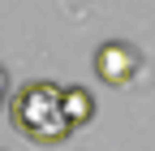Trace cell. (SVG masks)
Here are the masks:
<instances>
[{"mask_svg":"<svg viewBox=\"0 0 155 151\" xmlns=\"http://www.w3.org/2000/svg\"><path fill=\"white\" fill-rule=\"evenodd\" d=\"M61 91L65 86H56L48 78H35L26 86H17V95L9 104V117L17 125V134H26L30 143H43V147H56V143H65L73 129L65 121V108H61Z\"/></svg>","mask_w":155,"mask_h":151,"instance_id":"obj_1","label":"cell"},{"mask_svg":"<svg viewBox=\"0 0 155 151\" xmlns=\"http://www.w3.org/2000/svg\"><path fill=\"white\" fill-rule=\"evenodd\" d=\"M138 65H142L138 48L125 43V39H108V43L95 48V73H99V82H108V86H125V82H134Z\"/></svg>","mask_w":155,"mask_h":151,"instance_id":"obj_2","label":"cell"},{"mask_svg":"<svg viewBox=\"0 0 155 151\" xmlns=\"http://www.w3.org/2000/svg\"><path fill=\"white\" fill-rule=\"evenodd\" d=\"M61 108H65L69 129H78V125H86V121L95 117V95H91L86 86H65V91H61Z\"/></svg>","mask_w":155,"mask_h":151,"instance_id":"obj_3","label":"cell"}]
</instances>
